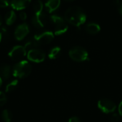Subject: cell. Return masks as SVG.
<instances>
[{
  "label": "cell",
  "mask_w": 122,
  "mask_h": 122,
  "mask_svg": "<svg viewBox=\"0 0 122 122\" xmlns=\"http://www.w3.org/2000/svg\"><path fill=\"white\" fill-rule=\"evenodd\" d=\"M16 19V15L14 12V11L11 10V11H9L8 12H6V14H5L4 16V20L6 24L8 26H10L11 24H13L15 21Z\"/></svg>",
  "instance_id": "5bb4252c"
},
{
  "label": "cell",
  "mask_w": 122,
  "mask_h": 122,
  "mask_svg": "<svg viewBox=\"0 0 122 122\" xmlns=\"http://www.w3.org/2000/svg\"><path fill=\"white\" fill-rule=\"evenodd\" d=\"M38 46V45H37V44H36V42L35 41V40H34V38H32V39H30L29 40H28L26 42V44H25V45H24V48L26 49V50L27 51V50H31V49H35V48H36Z\"/></svg>",
  "instance_id": "ffe728a7"
},
{
  "label": "cell",
  "mask_w": 122,
  "mask_h": 122,
  "mask_svg": "<svg viewBox=\"0 0 122 122\" xmlns=\"http://www.w3.org/2000/svg\"><path fill=\"white\" fill-rule=\"evenodd\" d=\"M26 56L28 59L32 62L41 63L44 61L46 54L42 50L35 48V49H32L29 50L27 52Z\"/></svg>",
  "instance_id": "52a82bcc"
},
{
  "label": "cell",
  "mask_w": 122,
  "mask_h": 122,
  "mask_svg": "<svg viewBox=\"0 0 122 122\" xmlns=\"http://www.w3.org/2000/svg\"><path fill=\"white\" fill-rule=\"evenodd\" d=\"M11 72V68L8 64H2L0 66V76L2 79L6 80L9 78Z\"/></svg>",
  "instance_id": "4fadbf2b"
},
{
  "label": "cell",
  "mask_w": 122,
  "mask_h": 122,
  "mask_svg": "<svg viewBox=\"0 0 122 122\" xmlns=\"http://www.w3.org/2000/svg\"><path fill=\"white\" fill-rule=\"evenodd\" d=\"M10 4V0H0V7L6 8Z\"/></svg>",
  "instance_id": "7402d4cb"
},
{
  "label": "cell",
  "mask_w": 122,
  "mask_h": 122,
  "mask_svg": "<svg viewBox=\"0 0 122 122\" xmlns=\"http://www.w3.org/2000/svg\"><path fill=\"white\" fill-rule=\"evenodd\" d=\"M47 22V18L45 14L43 12L40 14H34L31 19V23L36 28H43L46 26Z\"/></svg>",
  "instance_id": "30bf717a"
},
{
  "label": "cell",
  "mask_w": 122,
  "mask_h": 122,
  "mask_svg": "<svg viewBox=\"0 0 122 122\" xmlns=\"http://www.w3.org/2000/svg\"><path fill=\"white\" fill-rule=\"evenodd\" d=\"M27 54L24 46L17 45L14 46L9 52V56L14 61H22V59Z\"/></svg>",
  "instance_id": "5b68a950"
},
{
  "label": "cell",
  "mask_w": 122,
  "mask_h": 122,
  "mask_svg": "<svg viewBox=\"0 0 122 122\" xmlns=\"http://www.w3.org/2000/svg\"><path fill=\"white\" fill-rule=\"evenodd\" d=\"M31 72V66L27 61L22 60L17 62L12 69V74L19 79H24L29 76Z\"/></svg>",
  "instance_id": "7a4b0ae2"
},
{
  "label": "cell",
  "mask_w": 122,
  "mask_h": 122,
  "mask_svg": "<svg viewBox=\"0 0 122 122\" xmlns=\"http://www.w3.org/2000/svg\"><path fill=\"white\" fill-rule=\"evenodd\" d=\"M1 118L5 122H11L12 119V113L8 109H4L1 113Z\"/></svg>",
  "instance_id": "d6986e66"
},
{
  "label": "cell",
  "mask_w": 122,
  "mask_h": 122,
  "mask_svg": "<svg viewBox=\"0 0 122 122\" xmlns=\"http://www.w3.org/2000/svg\"><path fill=\"white\" fill-rule=\"evenodd\" d=\"M61 53V48L59 46H55L52 48L49 53V58L50 59H56L59 57Z\"/></svg>",
  "instance_id": "2e32d148"
},
{
  "label": "cell",
  "mask_w": 122,
  "mask_h": 122,
  "mask_svg": "<svg viewBox=\"0 0 122 122\" xmlns=\"http://www.w3.org/2000/svg\"><path fill=\"white\" fill-rule=\"evenodd\" d=\"M51 20L54 26V34L56 35L63 34L67 31V24L62 17L57 15H52L51 16Z\"/></svg>",
  "instance_id": "277c9868"
},
{
  "label": "cell",
  "mask_w": 122,
  "mask_h": 122,
  "mask_svg": "<svg viewBox=\"0 0 122 122\" xmlns=\"http://www.w3.org/2000/svg\"><path fill=\"white\" fill-rule=\"evenodd\" d=\"M18 84H19V81H18L17 79L16 80H13V81H10L6 86V88H5L6 92V93H10V92H12L13 91H14L17 88Z\"/></svg>",
  "instance_id": "e0dca14e"
},
{
  "label": "cell",
  "mask_w": 122,
  "mask_h": 122,
  "mask_svg": "<svg viewBox=\"0 0 122 122\" xmlns=\"http://www.w3.org/2000/svg\"><path fill=\"white\" fill-rule=\"evenodd\" d=\"M118 110H119V113L120 116H122V101L120 102V104H119V105Z\"/></svg>",
  "instance_id": "484cf974"
},
{
  "label": "cell",
  "mask_w": 122,
  "mask_h": 122,
  "mask_svg": "<svg viewBox=\"0 0 122 122\" xmlns=\"http://www.w3.org/2000/svg\"><path fill=\"white\" fill-rule=\"evenodd\" d=\"M43 3L40 0H36L33 4V9L34 14H40L42 12L43 10Z\"/></svg>",
  "instance_id": "ac0fdd59"
},
{
  "label": "cell",
  "mask_w": 122,
  "mask_h": 122,
  "mask_svg": "<svg viewBox=\"0 0 122 122\" xmlns=\"http://www.w3.org/2000/svg\"><path fill=\"white\" fill-rule=\"evenodd\" d=\"M29 32V25L26 23L21 24L18 25L14 31V37L17 41H21L24 39Z\"/></svg>",
  "instance_id": "9c48e42d"
},
{
  "label": "cell",
  "mask_w": 122,
  "mask_h": 122,
  "mask_svg": "<svg viewBox=\"0 0 122 122\" xmlns=\"http://www.w3.org/2000/svg\"><path fill=\"white\" fill-rule=\"evenodd\" d=\"M2 34H1V31H0V42H1V39H2Z\"/></svg>",
  "instance_id": "f546056e"
},
{
  "label": "cell",
  "mask_w": 122,
  "mask_h": 122,
  "mask_svg": "<svg viewBox=\"0 0 122 122\" xmlns=\"http://www.w3.org/2000/svg\"><path fill=\"white\" fill-rule=\"evenodd\" d=\"M111 120L113 122H117L119 121V116L117 114H114L111 117Z\"/></svg>",
  "instance_id": "cb8c5ba5"
},
{
  "label": "cell",
  "mask_w": 122,
  "mask_h": 122,
  "mask_svg": "<svg viewBox=\"0 0 122 122\" xmlns=\"http://www.w3.org/2000/svg\"><path fill=\"white\" fill-rule=\"evenodd\" d=\"M68 122H81V120L76 117H71V118H70L69 119Z\"/></svg>",
  "instance_id": "d4e9b609"
},
{
  "label": "cell",
  "mask_w": 122,
  "mask_h": 122,
  "mask_svg": "<svg viewBox=\"0 0 122 122\" xmlns=\"http://www.w3.org/2000/svg\"><path fill=\"white\" fill-rule=\"evenodd\" d=\"M98 108L104 114H111L113 113L117 107L116 104L108 99H103L98 102Z\"/></svg>",
  "instance_id": "ba28073f"
},
{
  "label": "cell",
  "mask_w": 122,
  "mask_h": 122,
  "mask_svg": "<svg viewBox=\"0 0 122 122\" xmlns=\"http://www.w3.org/2000/svg\"><path fill=\"white\" fill-rule=\"evenodd\" d=\"M69 57L75 61L81 62L89 59V54L85 49L81 46H75L70 49L69 52Z\"/></svg>",
  "instance_id": "3957f363"
},
{
  "label": "cell",
  "mask_w": 122,
  "mask_h": 122,
  "mask_svg": "<svg viewBox=\"0 0 122 122\" xmlns=\"http://www.w3.org/2000/svg\"><path fill=\"white\" fill-rule=\"evenodd\" d=\"M64 1H69V2H70V1H74V0H64Z\"/></svg>",
  "instance_id": "4dcf8cb0"
},
{
  "label": "cell",
  "mask_w": 122,
  "mask_h": 122,
  "mask_svg": "<svg viewBox=\"0 0 122 122\" xmlns=\"http://www.w3.org/2000/svg\"><path fill=\"white\" fill-rule=\"evenodd\" d=\"M2 79L1 78V76H0V87H1V84H2Z\"/></svg>",
  "instance_id": "f1b7e54d"
},
{
  "label": "cell",
  "mask_w": 122,
  "mask_h": 122,
  "mask_svg": "<svg viewBox=\"0 0 122 122\" xmlns=\"http://www.w3.org/2000/svg\"><path fill=\"white\" fill-rule=\"evenodd\" d=\"M54 34L51 31H46L41 32L39 34H36L33 38L36 42L38 46L41 45H46L49 44L54 39Z\"/></svg>",
  "instance_id": "8992f818"
},
{
  "label": "cell",
  "mask_w": 122,
  "mask_h": 122,
  "mask_svg": "<svg viewBox=\"0 0 122 122\" xmlns=\"http://www.w3.org/2000/svg\"><path fill=\"white\" fill-rule=\"evenodd\" d=\"M7 102V98L6 94L0 91V107H3Z\"/></svg>",
  "instance_id": "44dd1931"
},
{
  "label": "cell",
  "mask_w": 122,
  "mask_h": 122,
  "mask_svg": "<svg viewBox=\"0 0 122 122\" xmlns=\"http://www.w3.org/2000/svg\"><path fill=\"white\" fill-rule=\"evenodd\" d=\"M19 17L21 19V20L22 21H25L27 18V15H26V13L25 11H21L20 14H19Z\"/></svg>",
  "instance_id": "603a6c76"
},
{
  "label": "cell",
  "mask_w": 122,
  "mask_h": 122,
  "mask_svg": "<svg viewBox=\"0 0 122 122\" xmlns=\"http://www.w3.org/2000/svg\"><path fill=\"white\" fill-rule=\"evenodd\" d=\"M119 12H120V14L122 15V3L120 4V6H119Z\"/></svg>",
  "instance_id": "4316f807"
},
{
  "label": "cell",
  "mask_w": 122,
  "mask_h": 122,
  "mask_svg": "<svg viewBox=\"0 0 122 122\" xmlns=\"http://www.w3.org/2000/svg\"><path fill=\"white\" fill-rule=\"evenodd\" d=\"M2 24V17H1V15L0 14V26H1Z\"/></svg>",
  "instance_id": "83f0119b"
},
{
  "label": "cell",
  "mask_w": 122,
  "mask_h": 122,
  "mask_svg": "<svg viewBox=\"0 0 122 122\" xmlns=\"http://www.w3.org/2000/svg\"><path fill=\"white\" fill-rule=\"evenodd\" d=\"M64 17L67 22L77 27H79L86 20L85 12L79 6L69 8L64 14Z\"/></svg>",
  "instance_id": "6da1fadb"
},
{
  "label": "cell",
  "mask_w": 122,
  "mask_h": 122,
  "mask_svg": "<svg viewBox=\"0 0 122 122\" xmlns=\"http://www.w3.org/2000/svg\"><path fill=\"white\" fill-rule=\"evenodd\" d=\"M60 0H47L45 3V6L49 13L56 11L60 6Z\"/></svg>",
  "instance_id": "7c38bea8"
},
{
  "label": "cell",
  "mask_w": 122,
  "mask_h": 122,
  "mask_svg": "<svg viewBox=\"0 0 122 122\" xmlns=\"http://www.w3.org/2000/svg\"><path fill=\"white\" fill-rule=\"evenodd\" d=\"M100 29H101L100 26L98 24L94 23V22L89 23L86 26V31L89 33L90 34H96L100 31Z\"/></svg>",
  "instance_id": "9a60e30c"
},
{
  "label": "cell",
  "mask_w": 122,
  "mask_h": 122,
  "mask_svg": "<svg viewBox=\"0 0 122 122\" xmlns=\"http://www.w3.org/2000/svg\"><path fill=\"white\" fill-rule=\"evenodd\" d=\"M31 0H11V6L17 11L24 10L26 9L30 4Z\"/></svg>",
  "instance_id": "8fae6325"
}]
</instances>
